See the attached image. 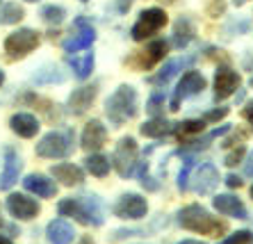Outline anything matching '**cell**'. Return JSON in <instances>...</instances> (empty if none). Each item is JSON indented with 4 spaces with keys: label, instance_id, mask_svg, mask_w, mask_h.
Segmentation results:
<instances>
[{
    "label": "cell",
    "instance_id": "obj_1",
    "mask_svg": "<svg viewBox=\"0 0 253 244\" xmlns=\"http://www.w3.org/2000/svg\"><path fill=\"white\" fill-rule=\"evenodd\" d=\"M178 224L187 231L201 233V235H212V238H219L226 233V224L224 221L214 219L206 208L201 205H187L185 210L178 212Z\"/></svg>",
    "mask_w": 253,
    "mask_h": 244
},
{
    "label": "cell",
    "instance_id": "obj_2",
    "mask_svg": "<svg viewBox=\"0 0 253 244\" xmlns=\"http://www.w3.org/2000/svg\"><path fill=\"white\" fill-rule=\"evenodd\" d=\"M105 114L114 125H124L126 121L135 119L137 114V91L130 84H121L105 101Z\"/></svg>",
    "mask_w": 253,
    "mask_h": 244
},
{
    "label": "cell",
    "instance_id": "obj_3",
    "mask_svg": "<svg viewBox=\"0 0 253 244\" xmlns=\"http://www.w3.org/2000/svg\"><path fill=\"white\" fill-rule=\"evenodd\" d=\"M57 210L66 217H73L83 226H100L103 224V212H100L98 197H80V199H64L59 201Z\"/></svg>",
    "mask_w": 253,
    "mask_h": 244
},
{
    "label": "cell",
    "instance_id": "obj_4",
    "mask_svg": "<svg viewBox=\"0 0 253 244\" xmlns=\"http://www.w3.org/2000/svg\"><path fill=\"white\" fill-rule=\"evenodd\" d=\"M42 41L39 32L32 30V28H21V30L12 32V35L5 39V53L12 57V60H23L28 57Z\"/></svg>",
    "mask_w": 253,
    "mask_h": 244
},
{
    "label": "cell",
    "instance_id": "obj_5",
    "mask_svg": "<svg viewBox=\"0 0 253 244\" xmlns=\"http://www.w3.org/2000/svg\"><path fill=\"white\" fill-rule=\"evenodd\" d=\"M73 149V132H48L43 135L42 142L37 144V155L39 158H64Z\"/></svg>",
    "mask_w": 253,
    "mask_h": 244
},
{
    "label": "cell",
    "instance_id": "obj_6",
    "mask_svg": "<svg viewBox=\"0 0 253 244\" xmlns=\"http://www.w3.org/2000/svg\"><path fill=\"white\" fill-rule=\"evenodd\" d=\"M167 25V14L165 9L160 7H151V9H144L139 14V21L132 25V39L135 41H144L146 37H153L155 32H160Z\"/></svg>",
    "mask_w": 253,
    "mask_h": 244
},
{
    "label": "cell",
    "instance_id": "obj_7",
    "mask_svg": "<svg viewBox=\"0 0 253 244\" xmlns=\"http://www.w3.org/2000/svg\"><path fill=\"white\" fill-rule=\"evenodd\" d=\"M112 164L114 169L119 171V176L128 178L130 173L135 171V164H137V142L132 137H124L119 142L117 151L112 155Z\"/></svg>",
    "mask_w": 253,
    "mask_h": 244
},
{
    "label": "cell",
    "instance_id": "obj_8",
    "mask_svg": "<svg viewBox=\"0 0 253 244\" xmlns=\"http://www.w3.org/2000/svg\"><path fill=\"white\" fill-rule=\"evenodd\" d=\"M206 89V78L201 76L199 71H187L183 78H180V82H178L176 91H173V98H171V110H178L180 103L189 96L199 94V91Z\"/></svg>",
    "mask_w": 253,
    "mask_h": 244
},
{
    "label": "cell",
    "instance_id": "obj_9",
    "mask_svg": "<svg viewBox=\"0 0 253 244\" xmlns=\"http://www.w3.org/2000/svg\"><path fill=\"white\" fill-rule=\"evenodd\" d=\"M148 212V203L139 194H124L114 205V214L119 219H144Z\"/></svg>",
    "mask_w": 253,
    "mask_h": 244
},
{
    "label": "cell",
    "instance_id": "obj_10",
    "mask_svg": "<svg viewBox=\"0 0 253 244\" xmlns=\"http://www.w3.org/2000/svg\"><path fill=\"white\" fill-rule=\"evenodd\" d=\"M76 35H71L62 43L66 53H78V50H84V48H91V43L96 41V30L87 18H76Z\"/></svg>",
    "mask_w": 253,
    "mask_h": 244
},
{
    "label": "cell",
    "instance_id": "obj_11",
    "mask_svg": "<svg viewBox=\"0 0 253 244\" xmlns=\"http://www.w3.org/2000/svg\"><path fill=\"white\" fill-rule=\"evenodd\" d=\"M237 87H240V76L230 66H219L217 73H214V96H217V101H224L230 94H235Z\"/></svg>",
    "mask_w": 253,
    "mask_h": 244
},
{
    "label": "cell",
    "instance_id": "obj_12",
    "mask_svg": "<svg viewBox=\"0 0 253 244\" xmlns=\"http://www.w3.org/2000/svg\"><path fill=\"white\" fill-rule=\"evenodd\" d=\"M7 210L16 217V219H35L39 214V203L28 199L25 194H9L7 199Z\"/></svg>",
    "mask_w": 253,
    "mask_h": 244
},
{
    "label": "cell",
    "instance_id": "obj_13",
    "mask_svg": "<svg viewBox=\"0 0 253 244\" xmlns=\"http://www.w3.org/2000/svg\"><path fill=\"white\" fill-rule=\"evenodd\" d=\"M212 205L214 210L226 217H237V219H247V208H244V203L240 201L237 197L233 194H217V197L212 199Z\"/></svg>",
    "mask_w": 253,
    "mask_h": 244
},
{
    "label": "cell",
    "instance_id": "obj_14",
    "mask_svg": "<svg viewBox=\"0 0 253 244\" xmlns=\"http://www.w3.org/2000/svg\"><path fill=\"white\" fill-rule=\"evenodd\" d=\"M23 187L28 192H32V194H37V197H42V199H50L57 194L55 180H50L48 176H42V173H30V176H25Z\"/></svg>",
    "mask_w": 253,
    "mask_h": 244
},
{
    "label": "cell",
    "instance_id": "obj_15",
    "mask_svg": "<svg viewBox=\"0 0 253 244\" xmlns=\"http://www.w3.org/2000/svg\"><path fill=\"white\" fill-rule=\"evenodd\" d=\"M21 169H23L21 155H18L14 149H7L5 151V171L0 173V190H9V187L18 180Z\"/></svg>",
    "mask_w": 253,
    "mask_h": 244
},
{
    "label": "cell",
    "instance_id": "obj_16",
    "mask_svg": "<svg viewBox=\"0 0 253 244\" xmlns=\"http://www.w3.org/2000/svg\"><path fill=\"white\" fill-rule=\"evenodd\" d=\"M105 137H107L105 125L100 123L98 119H91L87 125H84L80 142H83V149L84 151H98L100 146L105 144Z\"/></svg>",
    "mask_w": 253,
    "mask_h": 244
},
{
    "label": "cell",
    "instance_id": "obj_17",
    "mask_svg": "<svg viewBox=\"0 0 253 244\" xmlns=\"http://www.w3.org/2000/svg\"><path fill=\"white\" fill-rule=\"evenodd\" d=\"M9 125H12V130L16 132L18 137H23V139L35 137L37 132H39V121H37V117H32V114H28V112H16L12 119H9Z\"/></svg>",
    "mask_w": 253,
    "mask_h": 244
},
{
    "label": "cell",
    "instance_id": "obj_18",
    "mask_svg": "<svg viewBox=\"0 0 253 244\" xmlns=\"http://www.w3.org/2000/svg\"><path fill=\"white\" fill-rule=\"evenodd\" d=\"M96 94H98L96 87H80V89H76L69 96V112L71 114H84L89 107H91Z\"/></svg>",
    "mask_w": 253,
    "mask_h": 244
},
{
    "label": "cell",
    "instance_id": "obj_19",
    "mask_svg": "<svg viewBox=\"0 0 253 244\" xmlns=\"http://www.w3.org/2000/svg\"><path fill=\"white\" fill-rule=\"evenodd\" d=\"M219 185V171L214 164H203V167L196 171L194 176V190L199 192V194H210L214 187Z\"/></svg>",
    "mask_w": 253,
    "mask_h": 244
},
{
    "label": "cell",
    "instance_id": "obj_20",
    "mask_svg": "<svg viewBox=\"0 0 253 244\" xmlns=\"http://www.w3.org/2000/svg\"><path fill=\"white\" fill-rule=\"evenodd\" d=\"M46 235H48V242L50 244H71L73 238H76L73 226L64 219H53L50 221L48 228H46Z\"/></svg>",
    "mask_w": 253,
    "mask_h": 244
},
{
    "label": "cell",
    "instance_id": "obj_21",
    "mask_svg": "<svg viewBox=\"0 0 253 244\" xmlns=\"http://www.w3.org/2000/svg\"><path fill=\"white\" fill-rule=\"evenodd\" d=\"M53 176H55V180H59V183L66 185V187L80 185L84 180L83 169L76 167V164H66V162H62V164H55V167H53Z\"/></svg>",
    "mask_w": 253,
    "mask_h": 244
},
{
    "label": "cell",
    "instance_id": "obj_22",
    "mask_svg": "<svg viewBox=\"0 0 253 244\" xmlns=\"http://www.w3.org/2000/svg\"><path fill=\"white\" fill-rule=\"evenodd\" d=\"M173 125L171 121H167L165 117H153L151 121H146V123L141 125L139 130L144 137H151V139H158V137H165V135H169L171 130H173Z\"/></svg>",
    "mask_w": 253,
    "mask_h": 244
},
{
    "label": "cell",
    "instance_id": "obj_23",
    "mask_svg": "<svg viewBox=\"0 0 253 244\" xmlns=\"http://www.w3.org/2000/svg\"><path fill=\"white\" fill-rule=\"evenodd\" d=\"M192 39H194V25H192V21L187 16H180L176 21V25H173V46L183 50Z\"/></svg>",
    "mask_w": 253,
    "mask_h": 244
},
{
    "label": "cell",
    "instance_id": "obj_24",
    "mask_svg": "<svg viewBox=\"0 0 253 244\" xmlns=\"http://www.w3.org/2000/svg\"><path fill=\"white\" fill-rule=\"evenodd\" d=\"M69 64H71V69H73L78 80H84V78H89L91 71H94V53L73 55V57H69Z\"/></svg>",
    "mask_w": 253,
    "mask_h": 244
},
{
    "label": "cell",
    "instance_id": "obj_25",
    "mask_svg": "<svg viewBox=\"0 0 253 244\" xmlns=\"http://www.w3.org/2000/svg\"><path fill=\"white\" fill-rule=\"evenodd\" d=\"M167 48H169V43L167 41H162V39H158V41H153L151 46L141 53V57H139V64L144 66V69H151V66L155 64V62H160L162 57L167 55Z\"/></svg>",
    "mask_w": 253,
    "mask_h": 244
},
{
    "label": "cell",
    "instance_id": "obj_26",
    "mask_svg": "<svg viewBox=\"0 0 253 244\" xmlns=\"http://www.w3.org/2000/svg\"><path fill=\"white\" fill-rule=\"evenodd\" d=\"M194 60V57H185V60H171V62H167L165 64V69L158 73V76H153L151 78V82L153 84H167L171 80V78L178 73V69H183L185 64H189V62Z\"/></svg>",
    "mask_w": 253,
    "mask_h": 244
},
{
    "label": "cell",
    "instance_id": "obj_27",
    "mask_svg": "<svg viewBox=\"0 0 253 244\" xmlns=\"http://www.w3.org/2000/svg\"><path fill=\"white\" fill-rule=\"evenodd\" d=\"M84 162H87V169L91 171V176H98V178L107 176V173H110V167H112V162L107 160L105 155H100V153L89 155Z\"/></svg>",
    "mask_w": 253,
    "mask_h": 244
},
{
    "label": "cell",
    "instance_id": "obj_28",
    "mask_svg": "<svg viewBox=\"0 0 253 244\" xmlns=\"http://www.w3.org/2000/svg\"><path fill=\"white\" fill-rule=\"evenodd\" d=\"M32 82L37 84H55V82H64V73L59 71L57 66H46V69H42V71H37L35 76H32Z\"/></svg>",
    "mask_w": 253,
    "mask_h": 244
},
{
    "label": "cell",
    "instance_id": "obj_29",
    "mask_svg": "<svg viewBox=\"0 0 253 244\" xmlns=\"http://www.w3.org/2000/svg\"><path fill=\"white\" fill-rule=\"evenodd\" d=\"M173 130L180 139L183 137H189V135H201V132L206 130V121L203 119H187L183 123H176L173 125Z\"/></svg>",
    "mask_w": 253,
    "mask_h": 244
},
{
    "label": "cell",
    "instance_id": "obj_30",
    "mask_svg": "<svg viewBox=\"0 0 253 244\" xmlns=\"http://www.w3.org/2000/svg\"><path fill=\"white\" fill-rule=\"evenodd\" d=\"M23 16H25V12L18 2H5L2 9H0V23L12 25V23H18Z\"/></svg>",
    "mask_w": 253,
    "mask_h": 244
},
{
    "label": "cell",
    "instance_id": "obj_31",
    "mask_svg": "<svg viewBox=\"0 0 253 244\" xmlns=\"http://www.w3.org/2000/svg\"><path fill=\"white\" fill-rule=\"evenodd\" d=\"M64 16H66V9L64 7H59V5H46L42 9V18L50 25H59L62 21H64Z\"/></svg>",
    "mask_w": 253,
    "mask_h": 244
},
{
    "label": "cell",
    "instance_id": "obj_32",
    "mask_svg": "<svg viewBox=\"0 0 253 244\" xmlns=\"http://www.w3.org/2000/svg\"><path fill=\"white\" fill-rule=\"evenodd\" d=\"M230 128L228 125H221V128H217V130H212V132H208L206 137H201V139H194V142L189 144V149H206L208 144L212 142V139H217V137H221V135H226Z\"/></svg>",
    "mask_w": 253,
    "mask_h": 244
},
{
    "label": "cell",
    "instance_id": "obj_33",
    "mask_svg": "<svg viewBox=\"0 0 253 244\" xmlns=\"http://www.w3.org/2000/svg\"><path fill=\"white\" fill-rule=\"evenodd\" d=\"M219 244H253V233L251 231H237L233 235H228L226 240H221Z\"/></svg>",
    "mask_w": 253,
    "mask_h": 244
},
{
    "label": "cell",
    "instance_id": "obj_34",
    "mask_svg": "<svg viewBox=\"0 0 253 244\" xmlns=\"http://www.w3.org/2000/svg\"><path fill=\"white\" fill-rule=\"evenodd\" d=\"M192 167H194V158H185V167L180 169V176H178V187L183 192L189 187V171H192Z\"/></svg>",
    "mask_w": 253,
    "mask_h": 244
},
{
    "label": "cell",
    "instance_id": "obj_35",
    "mask_svg": "<svg viewBox=\"0 0 253 244\" xmlns=\"http://www.w3.org/2000/svg\"><path fill=\"white\" fill-rule=\"evenodd\" d=\"M162 107H165V98H162L160 94H155L153 98H151V101L146 103V110H148L151 114H158L160 110H162Z\"/></svg>",
    "mask_w": 253,
    "mask_h": 244
},
{
    "label": "cell",
    "instance_id": "obj_36",
    "mask_svg": "<svg viewBox=\"0 0 253 244\" xmlns=\"http://www.w3.org/2000/svg\"><path fill=\"white\" fill-rule=\"evenodd\" d=\"M242 158H244V149H242V146H237L233 153L226 155V164H228V167H235L237 162H242Z\"/></svg>",
    "mask_w": 253,
    "mask_h": 244
},
{
    "label": "cell",
    "instance_id": "obj_37",
    "mask_svg": "<svg viewBox=\"0 0 253 244\" xmlns=\"http://www.w3.org/2000/svg\"><path fill=\"white\" fill-rule=\"evenodd\" d=\"M226 114H228V107H217V110H212V112H208L206 117H203V121H219V119H224Z\"/></svg>",
    "mask_w": 253,
    "mask_h": 244
},
{
    "label": "cell",
    "instance_id": "obj_38",
    "mask_svg": "<svg viewBox=\"0 0 253 244\" xmlns=\"http://www.w3.org/2000/svg\"><path fill=\"white\" fill-rule=\"evenodd\" d=\"M139 178H141V187H144V190H148V192H155L160 187V185L155 183V180L151 178L148 173H144V176H139Z\"/></svg>",
    "mask_w": 253,
    "mask_h": 244
},
{
    "label": "cell",
    "instance_id": "obj_39",
    "mask_svg": "<svg viewBox=\"0 0 253 244\" xmlns=\"http://www.w3.org/2000/svg\"><path fill=\"white\" fill-rule=\"evenodd\" d=\"M244 173H247V176H251V178H253V151H251V153H249L247 162H244Z\"/></svg>",
    "mask_w": 253,
    "mask_h": 244
},
{
    "label": "cell",
    "instance_id": "obj_40",
    "mask_svg": "<svg viewBox=\"0 0 253 244\" xmlns=\"http://www.w3.org/2000/svg\"><path fill=\"white\" fill-rule=\"evenodd\" d=\"M226 185H228V187H233V190H235V187H240V185H242L240 176H235V173H230L228 178H226Z\"/></svg>",
    "mask_w": 253,
    "mask_h": 244
},
{
    "label": "cell",
    "instance_id": "obj_41",
    "mask_svg": "<svg viewBox=\"0 0 253 244\" xmlns=\"http://www.w3.org/2000/svg\"><path fill=\"white\" fill-rule=\"evenodd\" d=\"M130 5H132V0H119V12H128Z\"/></svg>",
    "mask_w": 253,
    "mask_h": 244
},
{
    "label": "cell",
    "instance_id": "obj_42",
    "mask_svg": "<svg viewBox=\"0 0 253 244\" xmlns=\"http://www.w3.org/2000/svg\"><path fill=\"white\" fill-rule=\"evenodd\" d=\"M244 117H247L249 121L253 123V105H249V107H244Z\"/></svg>",
    "mask_w": 253,
    "mask_h": 244
},
{
    "label": "cell",
    "instance_id": "obj_43",
    "mask_svg": "<svg viewBox=\"0 0 253 244\" xmlns=\"http://www.w3.org/2000/svg\"><path fill=\"white\" fill-rule=\"evenodd\" d=\"M178 244H206V242H199V240H183V242H178Z\"/></svg>",
    "mask_w": 253,
    "mask_h": 244
},
{
    "label": "cell",
    "instance_id": "obj_44",
    "mask_svg": "<svg viewBox=\"0 0 253 244\" xmlns=\"http://www.w3.org/2000/svg\"><path fill=\"white\" fill-rule=\"evenodd\" d=\"M0 244H14L9 238H5V235H0Z\"/></svg>",
    "mask_w": 253,
    "mask_h": 244
},
{
    "label": "cell",
    "instance_id": "obj_45",
    "mask_svg": "<svg viewBox=\"0 0 253 244\" xmlns=\"http://www.w3.org/2000/svg\"><path fill=\"white\" fill-rule=\"evenodd\" d=\"M78 244H94V240H91V238H83V240H80V242H78Z\"/></svg>",
    "mask_w": 253,
    "mask_h": 244
},
{
    "label": "cell",
    "instance_id": "obj_46",
    "mask_svg": "<svg viewBox=\"0 0 253 244\" xmlns=\"http://www.w3.org/2000/svg\"><path fill=\"white\" fill-rule=\"evenodd\" d=\"M5 82V71H2V69H0V84Z\"/></svg>",
    "mask_w": 253,
    "mask_h": 244
},
{
    "label": "cell",
    "instance_id": "obj_47",
    "mask_svg": "<svg viewBox=\"0 0 253 244\" xmlns=\"http://www.w3.org/2000/svg\"><path fill=\"white\" fill-rule=\"evenodd\" d=\"M244 2H247V0H235V5H237V7H242Z\"/></svg>",
    "mask_w": 253,
    "mask_h": 244
},
{
    "label": "cell",
    "instance_id": "obj_48",
    "mask_svg": "<svg viewBox=\"0 0 253 244\" xmlns=\"http://www.w3.org/2000/svg\"><path fill=\"white\" fill-rule=\"evenodd\" d=\"M25 2H39V0H25Z\"/></svg>",
    "mask_w": 253,
    "mask_h": 244
},
{
    "label": "cell",
    "instance_id": "obj_49",
    "mask_svg": "<svg viewBox=\"0 0 253 244\" xmlns=\"http://www.w3.org/2000/svg\"><path fill=\"white\" fill-rule=\"evenodd\" d=\"M0 9H2V0H0Z\"/></svg>",
    "mask_w": 253,
    "mask_h": 244
},
{
    "label": "cell",
    "instance_id": "obj_50",
    "mask_svg": "<svg viewBox=\"0 0 253 244\" xmlns=\"http://www.w3.org/2000/svg\"><path fill=\"white\" fill-rule=\"evenodd\" d=\"M0 226H2V217H0Z\"/></svg>",
    "mask_w": 253,
    "mask_h": 244
},
{
    "label": "cell",
    "instance_id": "obj_51",
    "mask_svg": "<svg viewBox=\"0 0 253 244\" xmlns=\"http://www.w3.org/2000/svg\"><path fill=\"white\" fill-rule=\"evenodd\" d=\"M251 87H253V78H251Z\"/></svg>",
    "mask_w": 253,
    "mask_h": 244
},
{
    "label": "cell",
    "instance_id": "obj_52",
    "mask_svg": "<svg viewBox=\"0 0 253 244\" xmlns=\"http://www.w3.org/2000/svg\"><path fill=\"white\" fill-rule=\"evenodd\" d=\"M251 197H253V187H251Z\"/></svg>",
    "mask_w": 253,
    "mask_h": 244
},
{
    "label": "cell",
    "instance_id": "obj_53",
    "mask_svg": "<svg viewBox=\"0 0 253 244\" xmlns=\"http://www.w3.org/2000/svg\"><path fill=\"white\" fill-rule=\"evenodd\" d=\"M83 2H84V0H83Z\"/></svg>",
    "mask_w": 253,
    "mask_h": 244
}]
</instances>
